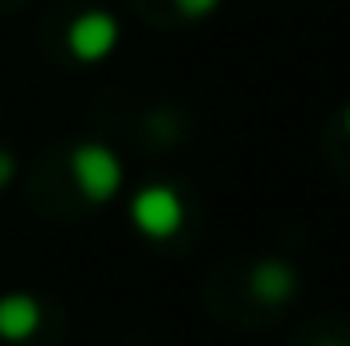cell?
I'll use <instances>...</instances> for the list:
<instances>
[{
	"mask_svg": "<svg viewBox=\"0 0 350 346\" xmlns=\"http://www.w3.org/2000/svg\"><path fill=\"white\" fill-rule=\"evenodd\" d=\"M183 216H187V208H183L179 191L167 183H147L131 196V224L147 241H172L183 228Z\"/></svg>",
	"mask_w": 350,
	"mask_h": 346,
	"instance_id": "6da1fadb",
	"label": "cell"
},
{
	"mask_svg": "<svg viewBox=\"0 0 350 346\" xmlns=\"http://www.w3.org/2000/svg\"><path fill=\"white\" fill-rule=\"evenodd\" d=\"M70 175L90 204H106L122 187V159L102 143H82L70 155Z\"/></svg>",
	"mask_w": 350,
	"mask_h": 346,
	"instance_id": "7a4b0ae2",
	"label": "cell"
},
{
	"mask_svg": "<svg viewBox=\"0 0 350 346\" xmlns=\"http://www.w3.org/2000/svg\"><path fill=\"white\" fill-rule=\"evenodd\" d=\"M118 37H122L118 21L110 12H102V8L78 12L70 21V29H66V45H70V53L78 62H102V57H110L114 45H118Z\"/></svg>",
	"mask_w": 350,
	"mask_h": 346,
	"instance_id": "3957f363",
	"label": "cell"
},
{
	"mask_svg": "<svg viewBox=\"0 0 350 346\" xmlns=\"http://www.w3.org/2000/svg\"><path fill=\"white\" fill-rule=\"evenodd\" d=\"M249 289H253V297L265 302V306H281V302L293 297V289H297V273H293L289 261L265 257V261H257L253 273H249Z\"/></svg>",
	"mask_w": 350,
	"mask_h": 346,
	"instance_id": "277c9868",
	"label": "cell"
},
{
	"mask_svg": "<svg viewBox=\"0 0 350 346\" xmlns=\"http://www.w3.org/2000/svg\"><path fill=\"white\" fill-rule=\"evenodd\" d=\"M41 330V306L33 293L0 297V343H29Z\"/></svg>",
	"mask_w": 350,
	"mask_h": 346,
	"instance_id": "5b68a950",
	"label": "cell"
},
{
	"mask_svg": "<svg viewBox=\"0 0 350 346\" xmlns=\"http://www.w3.org/2000/svg\"><path fill=\"white\" fill-rule=\"evenodd\" d=\"M175 8H179V16H187V21H204V16H212L224 0H172Z\"/></svg>",
	"mask_w": 350,
	"mask_h": 346,
	"instance_id": "8992f818",
	"label": "cell"
},
{
	"mask_svg": "<svg viewBox=\"0 0 350 346\" xmlns=\"http://www.w3.org/2000/svg\"><path fill=\"white\" fill-rule=\"evenodd\" d=\"M12 175H16V159H12L8 151H0V187L12 183Z\"/></svg>",
	"mask_w": 350,
	"mask_h": 346,
	"instance_id": "52a82bcc",
	"label": "cell"
},
{
	"mask_svg": "<svg viewBox=\"0 0 350 346\" xmlns=\"http://www.w3.org/2000/svg\"><path fill=\"white\" fill-rule=\"evenodd\" d=\"M347 135H350V106H347Z\"/></svg>",
	"mask_w": 350,
	"mask_h": 346,
	"instance_id": "ba28073f",
	"label": "cell"
}]
</instances>
